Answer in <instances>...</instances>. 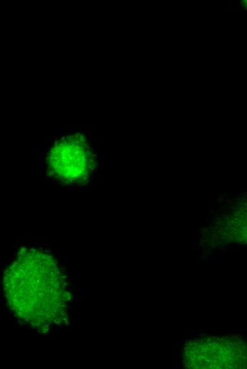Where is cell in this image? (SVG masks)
<instances>
[{
    "instance_id": "cell-1",
    "label": "cell",
    "mask_w": 247,
    "mask_h": 369,
    "mask_svg": "<svg viewBox=\"0 0 247 369\" xmlns=\"http://www.w3.org/2000/svg\"><path fill=\"white\" fill-rule=\"evenodd\" d=\"M94 157L84 134L64 135L55 141L47 154V175L62 185L82 184L95 167Z\"/></svg>"
},
{
    "instance_id": "cell-2",
    "label": "cell",
    "mask_w": 247,
    "mask_h": 369,
    "mask_svg": "<svg viewBox=\"0 0 247 369\" xmlns=\"http://www.w3.org/2000/svg\"><path fill=\"white\" fill-rule=\"evenodd\" d=\"M78 289H79V294H82V285H79Z\"/></svg>"
},
{
    "instance_id": "cell-3",
    "label": "cell",
    "mask_w": 247,
    "mask_h": 369,
    "mask_svg": "<svg viewBox=\"0 0 247 369\" xmlns=\"http://www.w3.org/2000/svg\"><path fill=\"white\" fill-rule=\"evenodd\" d=\"M77 301H79V295L77 296Z\"/></svg>"
}]
</instances>
